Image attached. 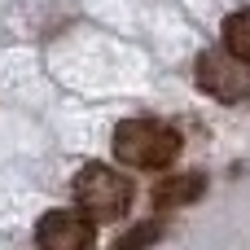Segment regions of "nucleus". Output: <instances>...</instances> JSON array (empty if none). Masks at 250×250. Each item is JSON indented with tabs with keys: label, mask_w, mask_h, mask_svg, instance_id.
Instances as JSON below:
<instances>
[{
	"label": "nucleus",
	"mask_w": 250,
	"mask_h": 250,
	"mask_svg": "<svg viewBox=\"0 0 250 250\" xmlns=\"http://www.w3.org/2000/svg\"><path fill=\"white\" fill-rule=\"evenodd\" d=\"M180 145H185L180 132L167 127V123H158V119H123L114 127V141H110L114 158L127 163V167H136V171H163V167H171L180 158Z\"/></svg>",
	"instance_id": "1"
},
{
	"label": "nucleus",
	"mask_w": 250,
	"mask_h": 250,
	"mask_svg": "<svg viewBox=\"0 0 250 250\" xmlns=\"http://www.w3.org/2000/svg\"><path fill=\"white\" fill-rule=\"evenodd\" d=\"M75 202L88 220H101V224L123 220L132 207V180L105 163H92L75 176Z\"/></svg>",
	"instance_id": "2"
},
{
	"label": "nucleus",
	"mask_w": 250,
	"mask_h": 250,
	"mask_svg": "<svg viewBox=\"0 0 250 250\" xmlns=\"http://www.w3.org/2000/svg\"><path fill=\"white\" fill-rule=\"evenodd\" d=\"M198 88L207 97H215V101H229V105L246 101L250 97V62H242L229 48H207L198 57Z\"/></svg>",
	"instance_id": "3"
},
{
	"label": "nucleus",
	"mask_w": 250,
	"mask_h": 250,
	"mask_svg": "<svg viewBox=\"0 0 250 250\" xmlns=\"http://www.w3.org/2000/svg\"><path fill=\"white\" fill-rule=\"evenodd\" d=\"M40 250H92V220L83 211H48L35 224Z\"/></svg>",
	"instance_id": "4"
},
{
	"label": "nucleus",
	"mask_w": 250,
	"mask_h": 250,
	"mask_svg": "<svg viewBox=\"0 0 250 250\" xmlns=\"http://www.w3.org/2000/svg\"><path fill=\"white\" fill-rule=\"evenodd\" d=\"M207 193V176L202 171H185V176H167L154 185V207L158 211H176V207H189Z\"/></svg>",
	"instance_id": "5"
},
{
	"label": "nucleus",
	"mask_w": 250,
	"mask_h": 250,
	"mask_svg": "<svg viewBox=\"0 0 250 250\" xmlns=\"http://www.w3.org/2000/svg\"><path fill=\"white\" fill-rule=\"evenodd\" d=\"M224 48L237 53L242 62H250V9L233 13V18L224 22Z\"/></svg>",
	"instance_id": "6"
},
{
	"label": "nucleus",
	"mask_w": 250,
	"mask_h": 250,
	"mask_svg": "<svg viewBox=\"0 0 250 250\" xmlns=\"http://www.w3.org/2000/svg\"><path fill=\"white\" fill-rule=\"evenodd\" d=\"M163 233H167L163 220H145V224H136L132 233H123L110 250H145V246H154V242H163Z\"/></svg>",
	"instance_id": "7"
}]
</instances>
